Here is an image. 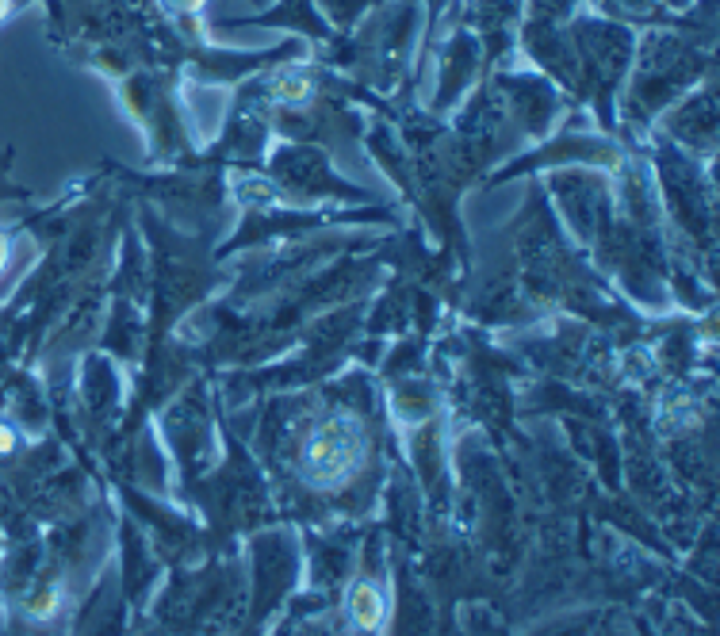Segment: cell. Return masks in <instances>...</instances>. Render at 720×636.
I'll return each instance as SVG.
<instances>
[{"instance_id": "6da1fadb", "label": "cell", "mask_w": 720, "mask_h": 636, "mask_svg": "<svg viewBox=\"0 0 720 636\" xmlns=\"http://www.w3.org/2000/svg\"><path fill=\"white\" fill-rule=\"evenodd\" d=\"M365 456H368L365 422L349 410H337L318 422V429L311 433L303 449V480L318 491H337L360 472Z\"/></svg>"}, {"instance_id": "7a4b0ae2", "label": "cell", "mask_w": 720, "mask_h": 636, "mask_svg": "<svg viewBox=\"0 0 720 636\" xmlns=\"http://www.w3.org/2000/svg\"><path fill=\"white\" fill-rule=\"evenodd\" d=\"M345 610H349V621H353L356 629L376 632L379 625H384L387 602H384V594H379L376 583H365V579H360V583H353L349 594H345Z\"/></svg>"}, {"instance_id": "3957f363", "label": "cell", "mask_w": 720, "mask_h": 636, "mask_svg": "<svg viewBox=\"0 0 720 636\" xmlns=\"http://www.w3.org/2000/svg\"><path fill=\"white\" fill-rule=\"evenodd\" d=\"M272 96H276V101H284V104H303L307 96H311L307 73H284V77H276Z\"/></svg>"}, {"instance_id": "277c9868", "label": "cell", "mask_w": 720, "mask_h": 636, "mask_svg": "<svg viewBox=\"0 0 720 636\" xmlns=\"http://www.w3.org/2000/svg\"><path fill=\"white\" fill-rule=\"evenodd\" d=\"M165 5H169V8H176L180 16H196L199 8L207 5V0H165Z\"/></svg>"}, {"instance_id": "5b68a950", "label": "cell", "mask_w": 720, "mask_h": 636, "mask_svg": "<svg viewBox=\"0 0 720 636\" xmlns=\"http://www.w3.org/2000/svg\"><path fill=\"white\" fill-rule=\"evenodd\" d=\"M12 445H16V433L8 426H0V452H8Z\"/></svg>"}, {"instance_id": "8992f818", "label": "cell", "mask_w": 720, "mask_h": 636, "mask_svg": "<svg viewBox=\"0 0 720 636\" xmlns=\"http://www.w3.org/2000/svg\"><path fill=\"white\" fill-rule=\"evenodd\" d=\"M5 265H8V242L0 238V269H5Z\"/></svg>"}, {"instance_id": "52a82bcc", "label": "cell", "mask_w": 720, "mask_h": 636, "mask_svg": "<svg viewBox=\"0 0 720 636\" xmlns=\"http://www.w3.org/2000/svg\"><path fill=\"white\" fill-rule=\"evenodd\" d=\"M5 12H8V0H0V19H5Z\"/></svg>"}]
</instances>
